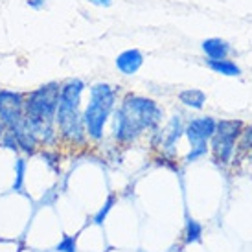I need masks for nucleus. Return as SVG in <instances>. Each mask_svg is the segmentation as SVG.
I'll return each mask as SVG.
<instances>
[{"label":"nucleus","mask_w":252,"mask_h":252,"mask_svg":"<svg viewBox=\"0 0 252 252\" xmlns=\"http://www.w3.org/2000/svg\"><path fill=\"white\" fill-rule=\"evenodd\" d=\"M89 4H94V6L98 7H109L112 4V0H87Z\"/></svg>","instance_id":"obj_21"},{"label":"nucleus","mask_w":252,"mask_h":252,"mask_svg":"<svg viewBox=\"0 0 252 252\" xmlns=\"http://www.w3.org/2000/svg\"><path fill=\"white\" fill-rule=\"evenodd\" d=\"M0 147H4V149H9V151H19V142H17V136H15L13 131H9L6 129V133L4 136L0 138Z\"/></svg>","instance_id":"obj_17"},{"label":"nucleus","mask_w":252,"mask_h":252,"mask_svg":"<svg viewBox=\"0 0 252 252\" xmlns=\"http://www.w3.org/2000/svg\"><path fill=\"white\" fill-rule=\"evenodd\" d=\"M85 91H87V83L79 77L66 79L59 89L56 129L59 133V138L70 146H85L89 142L83 124V109H81Z\"/></svg>","instance_id":"obj_2"},{"label":"nucleus","mask_w":252,"mask_h":252,"mask_svg":"<svg viewBox=\"0 0 252 252\" xmlns=\"http://www.w3.org/2000/svg\"><path fill=\"white\" fill-rule=\"evenodd\" d=\"M56 252H77V243L74 236H64L56 247Z\"/></svg>","instance_id":"obj_18"},{"label":"nucleus","mask_w":252,"mask_h":252,"mask_svg":"<svg viewBox=\"0 0 252 252\" xmlns=\"http://www.w3.org/2000/svg\"><path fill=\"white\" fill-rule=\"evenodd\" d=\"M201 48H203L204 56L208 57V59H226L232 52V46L224 39H221V37L206 39V41H203Z\"/></svg>","instance_id":"obj_11"},{"label":"nucleus","mask_w":252,"mask_h":252,"mask_svg":"<svg viewBox=\"0 0 252 252\" xmlns=\"http://www.w3.org/2000/svg\"><path fill=\"white\" fill-rule=\"evenodd\" d=\"M241 147H243V149H249L252 153V126L243 129V134H241Z\"/></svg>","instance_id":"obj_19"},{"label":"nucleus","mask_w":252,"mask_h":252,"mask_svg":"<svg viewBox=\"0 0 252 252\" xmlns=\"http://www.w3.org/2000/svg\"><path fill=\"white\" fill-rule=\"evenodd\" d=\"M59 81H50L41 85L39 89L26 92L24 96V114L33 116L48 124H56L57 103H59Z\"/></svg>","instance_id":"obj_4"},{"label":"nucleus","mask_w":252,"mask_h":252,"mask_svg":"<svg viewBox=\"0 0 252 252\" xmlns=\"http://www.w3.org/2000/svg\"><path fill=\"white\" fill-rule=\"evenodd\" d=\"M13 133H15V136H17V142H19V151H22L24 155L37 153V149H39L41 144H39L35 134L30 131V127L26 126V120H24V124H21L19 127H15Z\"/></svg>","instance_id":"obj_10"},{"label":"nucleus","mask_w":252,"mask_h":252,"mask_svg":"<svg viewBox=\"0 0 252 252\" xmlns=\"http://www.w3.org/2000/svg\"><path fill=\"white\" fill-rule=\"evenodd\" d=\"M26 4H28V7H32V9L41 11V9L46 7V0H26Z\"/></svg>","instance_id":"obj_20"},{"label":"nucleus","mask_w":252,"mask_h":252,"mask_svg":"<svg viewBox=\"0 0 252 252\" xmlns=\"http://www.w3.org/2000/svg\"><path fill=\"white\" fill-rule=\"evenodd\" d=\"M114 63H116V68H118L120 74H124V76H134L142 68V64H144V54L136 48L124 50L116 57Z\"/></svg>","instance_id":"obj_9"},{"label":"nucleus","mask_w":252,"mask_h":252,"mask_svg":"<svg viewBox=\"0 0 252 252\" xmlns=\"http://www.w3.org/2000/svg\"><path fill=\"white\" fill-rule=\"evenodd\" d=\"M203 238V224L197 223L195 219L188 217L186 219V230H184V243L186 245H191V243H197Z\"/></svg>","instance_id":"obj_15"},{"label":"nucleus","mask_w":252,"mask_h":252,"mask_svg":"<svg viewBox=\"0 0 252 252\" xmlns=\"http://www.w3.org/2000/svg\"><path fill=\"white\" fill-rule=\"evenodd\" d=\"M179 101L184 107L201 111L204 107V103H206V94L203 91H199V89H186V91L179 92Z\"/></svg>","instance_id":"obj_12"},{"label":"nucleus","mask_w":252,"mask_h":252,"mask_svg":"<svg viewBox=\"0 0 252 252\" xmlns=\"http://www.w3.org/2000/svg\"><path fill=\"white\" fill-rule=\"evenodd\" d=\"M4 133H6V126L2 124V120H0V138L4 136Z\"/></svg>","instance_id":"obj_22"},{"label":"nucleus","mask_w":252,"mask_h":252,"mask_svg":"<svg viewBox=\"0 0 252 252\" xmlns=\"http://www.w3.org/2000/svg\"><path fill=\"white\" fill-rule=\"evenodd\" d=\"M24 92L0 89V120L9 131L24 124Z\"/></svg>","instance_id":"obj_7"},{"label":"nucleus","mask_w":252,"mask_h":252,"mask_svg":"<svg viewBox=\"0 0 252 252\" xmlns=\"http://www.w3.org/2000/svg\"><path fill=\"white\" fill-rule=\"evenodd\" d=\"M245 124L241 120H221L217 122L216 133L208 142L214 160L217 164H228L236 153V142L241 138Z\"/></svg>","instance_id":"obj_5"},{"label":"nucleus","mask_w":252,"mask_h":252,"mask_svg":"<svg viewBox=\"0 0 252 252\" xmlns=\"http://www.w3.org/2000/svg\"><path fill=\"white\" fill-rule=\"evenodd\" d=\"M206 64H208V68H212L216 74H221V76H241V68L230 59H208Z\"/></svg>","instance_id":"obj_13"},{"label":"nucleus","mask_w":252,"mask_h":252,"mask_svg":"<svg viewBox=\"0 0 252 252\" xmlns=\"http://www.w3.org/2000/svg\"><path fill=\"white\" fill-rule=\"evenodd\" d=\"M118 101V89L107 81H98L89 87V101L83 109V124L89 140L101 142L105 126Z\"/></svg>","instance_id":"obj_3"},{"label":"nucleus","mask_w":252,"mask_h":252,"mask_svg":"<svg viewBox=\"0 0 252 252\" xmlns=\"http://www.w3.org/2000/svg\"><path fill=\"white\" fill-rule=\"evenodd\" d=\"M155 133V147H160L162 153L166 157H175L177 155V146L181 142L182 134H184V124L179 114L171 116L168 122V126L162 131H153Z\"/></svg>","instance_id":"obj_8"},{"label":"nucleus","mask_w":252,"mask_h":252,"mask_svg":"<svg viewBox=\"0 0 252 252\" xmlns=\"http://www.w3.org/2000/svg\"><path fill=\"white\" fill-rule=\"evenodd\" d=\"M13 171H15V177H13V184H11V191L21 193L22 189H24V184H26V171H28V162H26L24 157L15 158Z\"/></svg>","instance_id":"obj_14"},{"label":"nucleus","mask_w":252,"mask_h":252,"mask_svg":"<svg viewBox=\"0 0 252 252\" xmlns=\"http://www.w3.org/2000/svg\"><path fill=\"white\" fill-rule=\"evenodd\" d=\"M116 204V195H109L107 197V201L103 203V206L98 210V214L94 216V224H103V221L107 219L109 216V212L112 210V206Z\"/></svg>","instance_id":"obj_16"},{"label":"nucleus","mask_w":252,"mask_h":252,"mask_svg":"<svg viewBox=\"0 0 252 252\" xmlns=\"http://www.w3.org/2000/svg\"><path fill=\"white\" fill-rule=\"evenodd\" d=\"M164 118L155 99L127 92L112 112V138L118 144H133L146 131H157Z\"/></svg>","instance_id":"obj_1"},{"label":"nucleus","mask_w":252,"mask_h":252,"mask_svg":"<svg viewBox=\"0 0 252 252\" xmlns=\"http://www.w3.org/2000/svg\"><path fill=\"white\" fill-rule=\"evenodd\" d=\"M217 122L212 116H201V118L189 120L184 126V134L189 142V151L186 155L184 162H195L199 158H203L204 155L208 153V142L216 133Z\"/></svg>","instance_id":"obj_6"}]
</instances>
